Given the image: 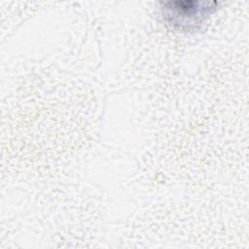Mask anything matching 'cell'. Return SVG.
Here are the masks:
<instances>
[{
    "label": "cell",
    "instance_id": "cell-1",
    "mask_svg": "<svg viewBox=\"0 0 249 249\" xmlns=\"http://www.w3.org/2000/svg\"><path fill=\"white\" fill-rule=\"evenodd\" d=\"M216 2L169 1L162 3L165 20L174 28L192 31L198 28L216 10Z\"/></svg>",
    "mask_w": 249,
    "mask_h": 249
}]
</instances>
